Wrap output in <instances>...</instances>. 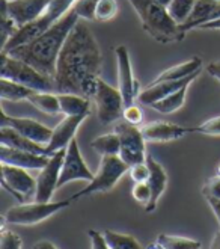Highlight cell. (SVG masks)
<instances>
[{"mask_svg": "<svg viewBox=\"0 0 220 249\" xmlns=\"http://www.w3.org/2000/svg\"><path fill=\"white\" fill-rule=\"evenodd\" d=\"M118 12V2L116 0H100L95 9V21L106 23L115 18Z\"/></svg>", "mask_w": 220, "mask_h": 249, "instance_id": "obj_33", "label": "cell"}, {"mask_svg": "<svg viewBox=\"0 0 220 249\" xmlns=\"http://www.w3.org/2000/svg\"><path fill=\"white\" fill-rule=\"evenodd\" d=\"M2 125H9L17 130L24 138L35 141L41 145H49L53 136V128H49L32 118H20V116H9L5 109H2Z\"/></svg>", "mask_w": 220, "mask_h": 249, "instance_id": "obj_15", "label": "cell"}, {"mask_svg": "<svg viewBox=\"0 0 220 249\" xmlns=\"http://www.w3.org/2000/svg\"><path fill=\"white\" fill-rule=\"evenodd\" d=\"M146 165L150 168V177H148V186L151 189V201L148 206L145 207L146 213H152L157 209V204L165 194L168 186V174L165 168L161 166L152 156H146Z\"/></svg>", "mask_w": 220, "mask_h": 249, "instance_id": "obj_20", "label": "cell"}, {"mask_svg": "<svg viewBox=\"0 0 220 249\" xmlns=\"http://www.w3.org/2000/svg\"><path fill=\"white\" fill-rule=\"evenodd\" d=\"M92 100L97 109V118L100 124L109 125L122 118L125 105L118 88H113L112 85H107L102 79H98L97 92Z\"/></svg>", "mask_w": 220, "mask_h": 249, "instance_id": "obj_9", "label": "cell"}, {"mask_svg": "<svg viewBox=\"0 0 220 249\" xmlns=\"http://www.w3.org/2000/svg\"><path fill=\"white\" fill-rule=\"evenodd\" d=\"M188 86H184V88H181V89L172 92L170 95H168L165 98L155 101V103L151 105L150 107H152L154 110H157L160 113H165V115H169V113H173V112L180 110L184 106V103H186V97H187Z\"/></svg>", "mask_w": 220, "mask_h": 249, "instance_id": "obj_26", "label": "cell"}, {"mask_svg": "<svg viewBox=\"0 0 220 249\" xmlns=\"http://www.w3.org/2000/svg\"><path fill=\"white\" fill-rule=\"evenodd\" d=\"M201 29H202V31H220V18L216 20V21H211L208 24H203Z\"/></svg>", "mask_w": 220, "mask_h": 249, "instance_id": "obj_44", "label": "cell"}, {"mask_svg": "<svg viewBox=\"0 0 220 249\" xmlns=\"http://www.w3.org/2000/svg\"><path fill=\"white\" fill-rule=\"evenodd\" d=\"M65 154H67V148H62L59 151L53 153L49 159V163L39 171L36 177L35 201L50 202L54 190H57V181H59V177H61Z\"/></svg>", "mask_w": 220, "mask_h": 249, "instance_id": "obj_11", "label": "cell"}, {"mask_svg": "<svg viewBox=\"0 0 220 249\" xmlns=\"http://www.w3.org/2000/svg\"><path fill=\"white\" fill-rule=\"evenodd\" d=\"M98 42L85 23L79 21L67 38L57 59L54 86L57 94H77L94 98L101 72Z\"/></svg>", "mask_w": 220, "mask_h": 249, "instance_id": "obj_1", "label": "cell"}, {"mask_svg": "<svg viewBox=\"0 0 220 249\" xmlns=\"http://www.w3.org/2000/svg\"><path fill=\"white\" fill-rule=\"evenodd\" d=\"M155 242L163 249H202V243L199 240L172 236V234H160Z\"/></svg>", "mask_w": 220, "mask_h": 249, "instance_id": "obj_29", "label": "cell"}, {"mask_svg": "<svg viewBox=\"0 0 220 249\" xmlns=\"http://www.w3.org/2000/svg\"><path fill=\"white\" fill-rule=\"evenodd\" d=\"M32 249H57L51 242H47V240H41V242H36Z\"/></svg>", "mask_w": 220, "mask_h": 249, "instance_id": "obj_43", "label": "cell"}, {"mask_svg": "<svg viewBox=\"0 0 220 249\" xmlns=\"http://www.w3.org/2000/svg\"><path fill=\"white\" fill-rule=\"evenodd\" d=\"M34 92V89L27 88L24 85H20L17 82H12L8 79H0V97L2 100H8V101H23V100H29Z\"/></svg>", "mask_w": 220, "mask_h": 249, "instance_id": "obj_27", "label": "cell"}, {"mask_svg": "<svg viewBox=\"0 0 220 249\" xmlns=\"http://www.w3.org/2000/svg\"><path fill=\"white\" fill-rule=\"evenodd\" d=\"M71 202H72L71 199L59 201V202H51V201L50 202H39V201L24 202V204H20V206L11 207L9 210H6V213L3 214V219L6 221V224H11V225L31 227V225H36L42 221H46V219L56 214L57 212L64 210Z\"/></svg>", "mask_w": 220, "mask_h": 249, "instance_id": "obj_7", "label": "cell"}, {"mask_svg": "<svg viewBox=\"0 0 220 249\" xmlns=\"http://www.w3.org/2000/svg\"><path fill=\"white\" fill-rule=\"evenodd\" d=\"M87 118L86 115H79V116H65V118L53 128V136L51 141L49 142L47 148L50 154L59 151L62 148H67L69 142L76 138V133L82 123Z\"/></svg>", "mask_w": 220, "mask_h": 249, "instance_id": "obj_19", "label": "cell"}, {"mask_svg": "<svg viewBox=\"0 0 220 249\" xmlns=\"http://www.w3.org/2000/svg\"><path fill=\"white\" fill-rule=\"evenodd\" d=\"M87 236H89L91 240V249H110L104 236H102V232L97 230H89L87 231Z\"/></svg>", "mask_w": 220, "mask_h": 249, "instance_id": "obj_40", "label": "cell"}, {"mask_svg": "<svg viewBox=\"0 0 220 249\" xmlns=\"http://www.w3.org/2000/svg\"><path fill=\"white\" fill-rule=\"evenodd\" d=\"M217 175H220V162H219V165H217Z\"/></svg>", "mask_w": 220, "mask_h": 249, "instance_id": "obj_48", "label": "cell"}, {"mask_svg": "<svg viewBox=\"0 0 220 249\" xmlns=\"http://www.w3.org/2000/svg\"><path fill=\"white\" fill-rule=\"evenodd\" d=\"M27 101L35 109L46 115L54 116L61 113V103L57 92H34Z\"/></svg>", "mask_w": 220, "mask_h": 249, "instance_id": "obj_25", "label": "cell"}, {"mask_svg": "<svg viewBox=\"0 0 220 249\" xmlns=\"http://www.w3.org/2000/svg\"><path fill=\"white\" fill-rule=\"evenodd\" d=\"M51 0H0L2 9L18 29L38 20L47 9Z\"/></svg>", "mask_w": 220, "mask_h": 249, "instance_id": "obj_13", "label": "cell"}, {"mask_svg": "<svg viewBox=\"0 0 220 249\" xmlns=\"http://www.w3.org/2000/svg\"><path fill=\"white\" fill-rule=\"evenodd\" d=\"M0 143L11 146V148H17L29 153H35L41 156H51L47 145H41L35 141H31L24 138L17 130H14L9 125H2L0 127Z\"/></svg>", "mask_w": 220, "mask_h": 249, "instance_id": "obj_22", "label": "cell"}, {"mask_svg": "<svg viewBox=\"0 0 220 249\" xmlns=\"http://www.w3.org/2000/svg\"><path fill=\"white\" fill-rule=\"evenodd\" d=\"M122 120L128 124H133V125H140L143 123V113L142 109L136 105H130L124 107L122 112Z\"/></svg>", "mask_w": 220, "mask_h": 249, "instance_id": "obj_37", "label": "cell"}, {"mask_svg": "<svg viewBox=\"0 0 220 249\" xmlns=\"http://www.w3.org/2000/svg\"><path fill=\"white\" fill-rule=\"evenodd\" d=\"M130 177L135 183H143V181H148V177H150V168L146 165V162L143 163H137V165H133L130 169Z\"/></svg>", "mask_w": 220, "mask_h": 249, "instance_id": "obj_38", "label": "cell"}, {"mask_svg": "<svg viewBox=\"0 0 220 249\" xmlns=\"http://www.w3.org/2000/svg\"><path fill=\"white\" fill-rule=\"evenodd\" d=\"M199 74L201 72L190 76V77H186V79H181V80H166V82H158V83L150 82L145 86V89L139 94V101L145 106H151L155 103V101L170 95L172 92L181 89V88L192 85Z\"/></svg>", "mask_w": 220, "mask_h": 249, "instance_id": "obj_17", "label": "cell"}, {"mask_svg": "<svg viewBox=\"0 0 220 249\" xmlns=\"http://www.w3.org/2000/svg\"><path fill=\"white\" fill-rule=\"evenodd\" d=\"M128 2L136 11L142 29L150 34L152 39L161 44H172L186 38L187 32L183 26L172 20L166 6H161L154 0H128Z\"/></svg>", "mask_w": 220, "mask_h": 249, "instance_id": "obj_3", "label": "cell"}, {"mask_svg": "<svg viewBox=\"0 0 220 249\" xmlns=\"http://www.w3.org/2000/svg\"><path fill=\"white\" fill-rule=\"evenodd\" d=\"M190 133H201L207 136H220V116H214L199 125L190 127Z\"/></svg>", "mask_w": 220, "mask_h": 249, "instance_id": "obj_34", "label": "cell"}, {"mask_svg": "<svg viewBox=\"0 0 220 249\" xmlns=\"http://www.w3.org/2000/svg\"><path fill=\"white\" fill-rule=\"evenodd\" d=\"M115 56L116 65H118V89L124 98V105H135L136 97H139V83L133 74L130 52L125 46H118L115 47Z\"/></svg>", "mask_w": 220, "mask_h": 249, "instance_id": "obj_14", "label": "cell"}, {"mask_svg": "<svg viewBox=\"0 0 220 249\" xmlns=\"http://www.w3.org/2000/svg\"><path fill=\"white\" fill-rule=\"evenodd\" d=\"M154 2H157V3H160L161 6H166V8H168L172 0H154Z\"/></svg>", "mask_w": 220, "mask_h": 249, "instance_id": "obj_46", "label": "cell"}, {"mask_svg": "<svg viewBox=\"0 0 220 249\" xmlns=\"http://www.w3.org/2000/svg\"><path fill=\"white\" fill-rule=\"evenodd\" d=\"M220 18V2L216 0H196L192 16L188 17L183 29L186 32L192 29H201L203 24H208Z\"/></svg>", "mask_w": 220, "mask_h": 249, "instance_id": "obj_21", "label": "cell"}, {"mask_svg": "<svg viewBox=\"0 0 220 249\" xmlns=\"http://www.w3.org/2000/svg\"><path fill=\"white\" fill-rule=\"evenodd\" d=\"M0 62H2L0 79L17 82L36 92H56L54 80L49 76H44L42 72H39L27 62H23L3 52L0 54Z\"/></svg>", "mask_w": 220, "mask_h": 249, "instance_id": "obj_4", "label": "cell"}, {"mask_svg": "<svg viewBox=\"0 0 220 249\" xmlns=\"http://www.w3.org/2000/svg\"><path fill=\"white\" fill-rule=\"evenodd\" d=\"M210 249H220V231H217V232L214 234V236H213Z\"/></svg>", "mask_w": 220, "mask_h": 249, "instance_id": "obj_45", "label": "cell"}, {"mask_svg": "<svg viewBox=\"0 0 220 249\" xmlns=\"http://www.w3.org/2000/svg\"><path fill=\"white\" fill-rule=\"evenodd\" d=\"M202 59L199 56H195L192 59H188L183 64H177L165 71H161L160 74L151 82V83H158V82H166V80H181L186 77H190L193 74H198L202 70Z\"/></svg>", "mask_w": 220, "mask_h": 249, "instance_id": "obj_23", "label": "cell"}, {"mask_svg": "<svg viewBox=\"0 0 220 249\" xmlns=\"http://www.w3.org/2000/svg\"><path fill=\"white\" fill-rule=\"evenodd\" d=\"M130 166L124 162L119 156H102L100 168L94 175V180L87 183L86 187L79 190L77 194L72 195L69 199L74 202L83 196H89L94 194H106L116 186L124 174H127Z\"/></svg>", "mask_w": 220, "mask_h": 249, "instance_id": "obj_6", "label": "cell"}, {"mask_svg": "<svg viewBox=\"0 0 220 249\" xmlns=\"http://www.w3.org/2000/svg\"><path fill=\"white\" fill-rule=\"evenodd\" d=\"M207 72H208L211 77H214L217 82H220V62H211V64H208L207 65Z\"/></svg>", "mask_w": 220, "mask_h": 249, "instance_id": "obj_42", "label": "cell"}, {"mask_svg": "<svg viewBox=\"0 0 220 249\" xmlns=\"http://www.w3.org/2000/svg\"><path fill=\"white\" fill-rule=\"evenodd\" d=\"M0 174H2L3 189L8 190L20 204L35 199L36 180H34L26 169L2 163L0 165Z\"/></svg>", "mask_w": 220, "mask_h": 249, "instance_id": "obj_10", "label": "cell"}, {"mask_svg": "<svg viewBox=\"0 0 220 249\" xmlns=\"http://www.w3.org/2000/svg\"><path fill=\"white\" fill-rule=\"evenodd\" d=\"M98 3L100 0H76L72 11L83 21H95V9Z\"/></svg>", "mask_w": 220, "mask_h": 249, "instance_id": "obj_32", "label": "cell"}, {"mask_svg": "<svg viewBox=\"0 0 220 249\" xmlns=\"http://www.w3.org/2000/svg\"><path fill=\"white\" fill-rule=\"evenodd\" d=\"M131 195L133 198L142 204L143 207H146L151 201V189L148 186V181H143V183H135L133 189H131Z\"/></svg>", "mask_w": 220, "mask_h": 249, "instance_id": "obj_36", "label": "cell"}, {"mask_svg": "<svg viewBox=\"0 0 220 249\" xmlns=\"http://www.w3.org/2000/svg\"><path fill=\"white\" fill-rule=\"evenodd\" d=\"M102 236H104L110 249H143L137 242V239L130 236V234H121V232L106 230L102 231Z\"/></svg>", "mask_w": 220, "mask_h": 249, "instance_id": "obj_30", "label": "cell"}, {"mask_svg": "<svg viewBox=\"0 0 220 249\" xmlns=\"http://www.w3.org/2000/svg\"><path fill=\"white\" fill-rule=\"evenodd\" d=\"M79 21V16L71 9L65 17L54 23L39 36L3 53L17 57V59L23 62H27L29 65L36 68L39 72H42L44 76H49L54 80L57 59H59L62 47Z\"/></svg>", "mask_w": 220, "mask_h": 249, "instance_id": "obj_2", "label": "cell"}, {"mask_svg": "<svg viewBox=\"0 0 220 249\" xmlns=\"http://www.w3.org/2000/svg\"><path fill=\"white\" fill-rule=\"evenodd\" d=\"M113 131L119 138L121 151L119 157L131 168L133 165L146 162V146L145 138L140 131V127L128 124L125 121H118L113 125Z\"/></svg>", "mask_w": 220, "mask_h": 249, "instance_id": "obj_8", "label": "cell"}, {"mask_svg": "<svg viewBox=\"0 0 220 249\" xmlns=\"http://www.w3.org/2000/svg\"><path fill=\"white\" fill-rule=\"evenodd\" d=\"M216 2H220V0H216Z\"/></svg>", "mask_w": 220, "mask_h": 249, "instance_id": "obj_49", "label": "cell"}, {"mask_svg": "<svg viewBox=\"0 0 220 249\" xmlns=\"http://www.w3.org/2000/svg\"><path fill=\"white\" fill-rule=\"evenodd\" d=\"M202 195L205 198H217L220 199V175H216V177H211L207 184L202 189Z\"/></svg>", "mask_w": 220, "mask_h": 249, "instance_id": "obj_39", "label": "cell"}, {"mask_svg": "<svg viewBox=\"0 0 220 249\" xmlns=\"http://www.w3.org/2000/svg\"><path fill=\"white\" fill-rule=\"evenodd\" d=\"M50 156H41L35 153H29L17 148H11V146L2 145L0 146V163L17 166L23 169H35L41 171L44 166L49 163Z\"/></svg>", "mask_w": 220, "mask_h": 249, "instance_id": "obj_16", "label": "cell"}, {"mask_svg": "<svg viewBox=\"0 0 220 249\" xmlns=\"http://www.w3.org/2000/svg\"><path fill=\"white\" fill-rule=\"evenodd\" d=\"M205 199H207L208 206L211 207V210H213V213H214V216L217 219V222L220 225V199H217V198H205Z\"/></svg>", "mask_w": 220, "mask_h": 249, "instance_id": "obj_41", "label": "cell"}, {"mask_svg": "<svg viewBox=\"0 0 220 249\" xmlns=\"http://www.w3.org/2000/svg\"><path fill=\"white\" fill-rule=\"evenodd\" d=\"M146 249H163V248H161L157 242H154V243H151L148 248H146Z\"/></svg>", "mask_w": 220, "mask_h": 249, "instance_id": "obj_47", "label": "cell"}, {"mask_svg": "<svg viewBox=\"0 0 220 249\" xmlns=\"http://www.w3.org/2000/svg\"><path fill=\"white\" fill-rule=\"evenodd\" d=\"M140 131L146 142H172L181 139L186 133H190V127L155 121L140 127Z\"/></svg>", "mask_w": 220, "mask_h": 249, "instance_id": "obj_18", "label": "cell"}, {"mask_svg": "<svg viewBox=\"0 0 220 249\" xmlns=\"http://www.w3.org/2000/svg\"><path fill=\"white\" fill-rule=\"evenodd\" d=\"M94 175L95 174L89 169V166H87L86 162L83 160L77 139L74 138L67 146V154L64 159L59 181H57V189H61L65 184H68L71 181H76V180H83V181L89 183L94 180Z\"/></svg>", "mask_w": 220, "mask_h": 249, "instance_id": "obj_12", "label": "cell"}, {"mask_svg": "<svg viewBox=\"0 0 220 249\" xmlns=\"http://www.w3.org/2000/svg\"><path fill=\"white\" fill-rule=\"evenodd\" d=\"M195 3H196V0H172L168 6V12L175 23L183 26L186 24L188 17L192 16Z\"/></svg>", "mask_w": 220, "mask_h": 249, "instance_id": "obj_31", "label": "cell"}, {"mask_svg": "<svg viewBox=\"0 0 220 249\" xmlns=\"http://www.w3.org/2000/svg\"><path fill=\"white\" fill-rule=\"evenodd\" d=\"M74 3H76V0H51L47 9L44 11V14L38 20L18 29V32L3 44L2 52H9L12 49L21 46V44H26L29 41H32L34 38L39 36L42 32H46L47 29H50L54 23H57L62 17H65L72 9Z\"/></svg>", "mask_w": 220, "mask_h": 249, "instance_id": "obj_5", "label": "cell"}, {"mask_svg": "<svg viewBox=\"0 0 220 249\" xmlns=\"http://www.w3.org/2000/svg\"><path fill=\"white\" fill-rule=\"evenodd\" d=\"M0 249H23V240L17 232L2 228V234H0Z\"/></svg>", "mask_w": 220, "mask_h": 249, "instance_id": "obj_35", "label": "cell"}, {"mask_svg": "<svg viewBox=\"0 0 220 249\" xmlns=\"http://www.w3.org/2000/svg\"><path fill=\"white\" fill-rule=\"evenodd\" d=\"M61 103V113L65 116H79L91 113V98H86L77 94H57Z\"/></svg>", "mask_w": 220, "mask_h": 249, "instance_id": "obj_24", "label": "cell"}, {"mask_svg": "<svg viewBox=\"0 0 220 249\" xmlns=\"http://www.w3.org/2000/svg\"><path fill=\"white\" fill-rule=\"evenodd\" d=\"M91 148L97 154H100L101 157L102 156H119L121 142H119L118 135H116L115 131H113V133L101 135V136L95 138L91 142Z\"/></svg>", "mask_w": 220, "mask_h": 249, "instance_id": "obj_28", "label": "cell"}]
</instances>
